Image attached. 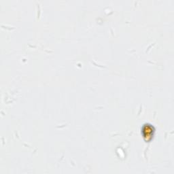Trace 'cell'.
I'll list each match as a JSON object with an SVG mask.
<instances>
[{
  "mask_svg": "<svg viewBox=\"0 0 174 174\" xmlns=\"http://www.w3.org/2000/svg\"><path fill=\"white\" fill-rule=\"evenodd\" d=\"M142 133L144 137H150L151 138V137L153 135L154 133L153 127L150 126V125H146L143 127Z\"/></svg>",
  "mask_w": 174,
  "mask_h": 174,
  "instance_id": "obj_1",
  "label": "cell"
}]
</instances>
